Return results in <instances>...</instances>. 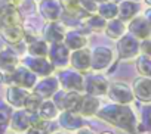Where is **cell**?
<instances>
[{
  "label": "cell",
  "mask_w": 151,
  "mask_h": 134,
  "mask_svg": "<svg viewBox=\"0 0 151 134\" xmlns=\"http://www.w3.org/2000/svg\"><path fill=\"white\" fill-rule=\"evenodd\" d=\"M108 80L102 74L98 72H86L83 74V93L92 94V96H105L108 90Z\"/></svg>",
  "instance_id": "4"
},
{
  "label": "cell",
  "mask_w": 151,
  "mask_h": 134,
  "mask_svg": "<svg viewBox=\"0 0 151 134\" xmlns=\"http://www.w3.org/2000/svg\"><path fill=\"white\" fill-rule=\"evenodd\" d=\"M42 102H43V99H42L39 94H36V93L33 91V93H30V94L27 96V99H25V103H24V108H22V109H25L28 113H36V112L39 111V108H40Z\"/></svg>",
  "instance_id": "32"
},
{
  "label": "cell",
  "mask_w": 151,
  "mask_h": 134,
  "mask_svg": "<svg viewBox=\"0 0 151 134\" xmlns=\"http://www.w3.org/2000/svg\"><path fill=\"white\" fill-rule=\"evenodd\" d=\"M28 94H30V91L27 89H24V87L9 86L6 89L5 99H6V103L9 106H12L14 109H22L24 108V103H25V99H27Z\"/></svg>",
  "instance_id": "15"
},
{
  "label": "cell",
  "mask_w": 151,
  "mask_h": 134,
  "mask_svg": "<svg viewBox=\"0 0 151 134\" xmlns=\"http://www.w3.org/2000/svg\"><path fill=\"white\" fill-rule=\"evenodd\" d=\"M117 12H119V5L116 2H111V0H108V2H101L98 5V11H96V13L101 15L107 21L117 18Z\"/></svg>",
  "instance_id": "30"
},
{
  "label": "cell",
  "mask_w": 151,
  "mask_h": 134,
  "mask_svg": "<svg viewBox=\"0 0 151 134\" xmlns=\"http://www.w3.org/2000/svg\"><path fill=\"white\" fill-rule=\"evenodd\" d=\"M114 53L110 47L98 46L91 50V71L93 72H102L108 69V66L113 63Z\"/></svg>",
  "instance_id": "7"
},
{
  "label": "cell",
  "mask_w": 151,
  "mask_h": 134,
  "mask_svg": "<svg viewBox=\"0 0 151 134\" xmlns=\"http://www.w3.org/2000/svg\"><path fill=\"white\" fill-rule=\"evenodd\" d=\"M12 112H14V109H12V106H9L8 103H6V105H0V128L8 127Z\"/></svg>",
  "instance_id": "35"
},
{
  "label": "cell",
  "mask_w": 151,
  "mask_h": 134,
  "mask_svg": "<svg viewBox=\"0 0 151 134\" xmlns=\"http://www.w3.org/2000/svg\"><path fill=\"white\" fill-rule=\"evenodd\" d=\"M28 119H30V127L39 128V130H45V131H47L49 124H50V121L45 119L39 112H36V113H28ZM47 134H49V131H47Z\"/></svg>",
  "instance_id": "34"
},
{
  "label": "cell",
  "mask_w": 151,
  "mask_h": 134,
  "mask_svg": "<svg viewBox=\"0 0 151 134\" xmlns=\"http://www.w3.org/2000/svg\"><path fill=\"white\" fill-rule=\"evenodd\" d=\"M117 55L120 60H135L141 52H139V40L135 38L130 33H126L117 40Z\"/></svg>",
  "instance_id": "5"
},
{
  "label": "cell",
  "mask_w": 151,
  "mask_h": 134,
  "mask_svg": "<svg viewBox=\"0 0 151 134\" xmlns=\"http://www.w3.org/2000/svg\"><path fill=\"white\" fill-rule=\"evenodd\" d=\"M95 116L129 134H138V118L129 105H120V103L105 105L98 109Z\"/></svg>",
  "instance_id": "1"
},
{
  "label": "cell",
  "mask_w": 151,
  "mask_h": 134,
  "mask_svg": "<svg viewBox=\"0 0 151 134\" xmlns=\"http://www.w3.org/2000/svg\"><path fill=\"white\" fill-rule=\"evenodd\" d=\"M139 131H151V106H145L141 111V121H138Z\"/></svg>",
  "instance_id": "33"
},
{
  "label": "cell",
  "mask_w": 151,
  "mask_h": 134,
  "mask_svg": "<svg viewBox=\"0 0 151 134\" xmlns=\"http://www.w3.org/2000/svg\"><path fill=\"white\" fill-rule=\"evenodd\" d=\"M21 63L24 66H27L28 69H31L37 77H46V75H50L53 74L55 71V66L50 63V60L46 57H37V56H24L21 59Z\"/></svg>",
  "instance_id": "8"
},
{
  "label": "cell",
  "mask_w": 151,
  "mask_h": 134,
  "mask_svg": "<svg viewBox=\"0 0 151 134\" xmlns=\"http://www.w3.org/2000/svg\"><path fill=\"white\" fill-rule=\"evenodd\" d=\"M77 134H93V131L91 130V128H88V127H82V128H79L77 130Z\"/></svg>",
  "instance_id": "39"
},
{
  "label": "cell",
  "mask_w": 151,
  "mask_h": 134,
  "mask_svg": "<svg viewBox=\"0 0 151 134\" xmlns=\"http://www.w3.org/2000/svg\"><path fill=\"white\" fill-rule=\"evenodd\" d=\"M132 90L135 94V99H138L142 103H151V78L150 77H138L133 80Z\"/></svg>",
  "instance_id": "14"
},
{
  "label": "cell",
  "mask_w": 151,
  "mask_h": 134,
  "mask_svg": "<svg viewBox=\"0 0 151 134\" xmlns=\"http://www.w3.org/2000/svg\"><path fill=\"white\" fill-rule=\"evenodd\" d=\"M0 34L5 38L8 44L17 46L24 41V27L22 25H12V27H3L0 28Z\"/></svg>",
  "instance_id": "23"
},
{
  "label": "cell",
  "mask_w": 151,
  "mask_h": 134,
  "mask_svg": "<svg viewBox=\"0 0 151 134\" xmlns=\"http://www.w3.org/2000/svg\"><path fill=\"white\" fill-rule=\"evenodd\" d=\"M5 83V72L0 69V84H3Z\"/></svg>",
  "instance_id": "43"
},
{
  "label": "cell",
  "mask_w": 151,
  "mask_h": 134,
  "mask_svg": "<svg viewBox=\"0 0 151 134\" xmlns=\"http://www.w3.org/2000/svg\"><path fill=\"white\" fill-rule=\"evenodd\" d=\"M139 52H141V55L151 56V37L139 40Z\"/></svg>",
  "instance_id": "37"
},
{
  "label": "cell",
  "mask_w": 151,
  "mask_h": 134,
  "mask_svg": "<svg viewBox=\"0 0 151 134\" xmlns=\"http://www.w3.org/2000/svg\"><path fill=\"white\" fill-rule=\"evenodd\" d=\"M70 65L71 68L86 74L91 71V50L88 47H82L77 50H71L70 53Z\"/></svg>",
  "instance_id": "10"
},
{
  "label": "cell",
  "mask_w": 151,
  "mask_h": 134,
  "mask_svg": "<svg viewBox=\"0 0 151 134\" xmlns=\"http://www.w3.org/2000/svg\"><path fill=\"white\" fill-rule=\"evenodd\" d=\"M22 134H25V133H22Z\"/></svg>",
  "instance_id": "50"
},
{
  "label": "cell",
  "mask_w": 151,
  "mask_h": 134,
  "mask_svg": "<svg viewBox=\"0 0 151 134\" xmlns=\"http://www.w3.org/2000/svg\"><path fill=\"white\" fill-rule=\"evenodd\" d=\"M80 22H82V27H85L88 31H92V33L104 31V28L107 25V19H104L98 13H89V15L80 18Z\"/></svg>",
  "instance_id": "25"
},
{
  "label": "cell",
  "mask_w": 151,
  "mask_h": 134,
  "mask_svg": "<svg viewBox=\"0 0 151 134\" xmlns=\"http://www.w3.org/2000/svg\"><path fill=\"white\" fill-rule=\"evenodd\" d=\"M8 3L12 5V6H15V8H19L24 3V0H8Z\"/></svg>",
  "instance_id": "40"
},
{
  "label": "cell",
  "mask_w": 151,
  "mask_h": 134,
  "mask_svg": "<svg viewBox=\"0 0 151 134\" xmlns=\"http://www.w3.org/2000/svg\"><path fill=\"white\" fill-rule=\"evenodd\" d=\"M50 134H62V133H59V131H52Z\"/></svg>",
  "instance_id": "47"
},
{
  "label": "cell",
  "mask_w": 151,
  "mask_h": 134,
  "mask_svg": "<svg viewBox=\"0 0 151 134\" xmlns=\"http://www.w3.org/2000/svg\"><path fill=\"white\" fill-rule=\"evenodd\" d=\"M56 122L59 127H62L67 131H77L85 125L83 116L74 111H61L56 116Z\"/></svg>",
  "instance_id": "11"
},
{
  "label": "cell",
  "mask_w": 151,
  "mask_h": 134,
  "mask_svg": "<svg viewBox=\"0 0 151 134\" xmlns=\"http://www.w3.org/2000/svg\"><path fill=\"white\" fill-rule=\"evenodd\" d=\"M27 53L30 56H37V57H46L47 50H49V43L46 40H39L36 38L34 41L27 44Z\"/></svg>",
  "instance_id": "28"
},
{
  "label": "cell",
  "mask_w": 151,
  "mask_h": 134,
  "mask_svg": "<svg viewBox=\"0 0 151 134\" xmlns=\"http://www.w3.org/2000/svg\"><path fill=\"white\" fill-rule=\"evenodd\" d=\"M107 96L113 103H120V105H130L135 100L132 86H129L123 81L110 83L108 90H107Z\"/></svg>",
  "instance_id": "6"
},
{
  "label": "cell",
  "mask_w": 151,
  "mask_h": 134,
  "mask_svg": "<svg viewBox=\"0 0 151 134\" xmlns=\"http://www.w3.org/2000/svg\"><path fill=\"white\" fill-rule=\"evenodd\" d=\"M127 31L138 40L150 38L151 37V25L145 19V16H135L129 21Z\"/></svg>",
  "instance_id": "16"
},
{
  "label": "cell",
  "mask_w": 151,
  "mask_h": 134,
  "mask_svg": "<svg viewBox=\"0 0 151 134\" xmlns=\"http://www.w3.org/2000/svg\"><path fill=\"white\" fill-rule=\"evenodd\" d=\"M70 53L71 50L61 41V43H49V50H47V59L50 63L55 66V69L67 68L70 65Z\"/></svg>",
  "instance_id": "9"
},
{
  "label": "cell",
  "mask_w": 151,
  "mask_h": 134,
  "mask_svg": "<svg viewBox=\"0 0 151 134\" xmlns=\"http://www.w3.org/2000/svg\"><path fill=\"white\" fill-rule=\"evenodd\" d=\"M62 43L70 50H77V49L88 46V37H86V34H83L82 30H70V31L65 33Z\"/></svg>",
  "instance_id": "20"
},
{
  "label": "cell",
  "mask_w": 151,
  "mask_h": 134,
  "mask_svg": "<svg viewBox=\"0 0 151 134\" xmlns=\"http://www.w3.org/2000/svg\"><path fill=\"white\" fill-rule=\"evenodd\" d=\"M6 44H8V43H6V41H5V38L2 37V34H0V52H2V50L6 47Z\"/></svg>",
  "instance_id": "42"
},
{
  "label": "cell",
  "mask_w": 151,
  "mask_h": 134,
  "mask_svg": "<svg viewBox=\"0 0 151 134\" xmlns=\"http://www.w3.org/2000/svg\"><path fill=\"white\" fill-rule=\"evenodd\" d=\"M99 134H114V133H111V131H102V133H99Z\"/></svg>",
  "instance_id": "45"
},
{
  "label": "cell",
  "mask_w": 151,
  "mask_h": 134,
  "mask_svg": "<svg viewBox=\"0 0 151 134\" xmlns=\"http://www.w3.org/2000/svg\"><path fill=\"white\" fill-rule=\"evenodd\" d=\"M37 112H39L45 119L52 121V119H56V116H58V113H59L61 111L58 109V106L53 103L52 99H43V102H42V105H40V108H39Z\"/></svg>",
  "instance_id": "29"
},
{
  "label": "cell",
  "mask_w": 151,
  "mask_h": 134,
  "mask_svg": "<svg viewBox=\"0 0 151 134\" xmlns=\"http://www.w3.org/2000/svg\"><path fill=\"white\" fill-rule=\"evenodd\" d=\"M65 33H67L65 25H62L59 21L47 22L46 27L43 28V37L47 43H61V41H64Z\"/></svg>",
  "instance_id": "19"
},
{
  "label": "cell",
  "mask_w": 151,
  "mask_h": 134,
  "mask_svg": "<svg viewBox=\"0 0 151 134\" xmlns=\"http://www.w3.org/2000/svg\"><path fill=\"white\" fill-rule=\"evenodd\" d=\"M144 2H145V3L148 5V6H151V0H144Z\"/></svg>",
  "instance_id": "46"
},
{
  "label": "cell",
  "mask_w": 151,
  "mask_h": 134,
  "mask_svg": "<svg viewBox=\"0 0 151 134\" xmlns=\"http://www.w3.org/2000/svg\"><path fill=\"white\" fill-rule=\"evenodd\" d=\"M18 65H19V57H18L17 52L6 46L2 52H0V69L5 74L12 72Z\"/></svg>",
  "instance_id": "21"
},
{
  "label": "cell",
  "mask_w": 151,
  "mask_h": 134,
  "mask_svg": "<svg viewBox=\"0 0 151 134\" xmlns=\"http://www.w3.org/2000/svg\"><path fill=\"white\" fill-rule=\"evenodd\" d=\"M39 13L47 22L59 21L62 16V8L58 0H40L39 3Z\"/></svg>",
  "instance_id": "13"
},
{
  "label": "cell",
  "mask_w": 151,
  "mask_h": 134,
  "mask_svg": "<svg viewBox=\"0 0 151 134\" xmlns=\"http://www.w3.org/2000/svg\"><path fill=\"white\" fill-rule=\"evenodd\" d=\"M101 108V100L98 96H92V94H88V93H83L82 96V102H80V106H79V113L83 116V118H91V116H95L98 109Z\"/></svg>",
  "instance_id": "18"
},
{
  "label": "cell",
  "mask_w": 151,
  "mask_h": 134,
  "mask_svg": "<svg viewBox=\"0 0 151 134\" xmlns=\"http://www.w3.org/2000/svg\"><path fill=\"white\" fill-rule=\"evenodd\" d=\"M59 89L64 91H80L83 93V74L73 68H61L56 74Z\"/></svg>",
  "instance_id": "3"
},
{
  "label": "cell",
  "mask_w": 151,
  "mask_h": 134,
  "mask_svg": "<svg viewBox=\"0 0 151 134\" xmlns=\"http://www.w3.org/2000/svg\"><path fill=\"white\" fill-rule=\"evenodd\" d=\"M25 134H47V131H45V130H39V128H33V127H30L27 131H25Z\"/></svg>",
  "instance_id": "38"
},
{
  "label": "cell",
  "mask_w": 151,
  "mask_h": 134,
  "mask_svg": "<svg viewBox=\"0 0 151 134\" xmlns=\"http://www.w3.org/2000/svg\"><path fill=\"white\" fill-rule=\"evenodd\" d=\"M82 96H83V93H80V91H65L64 102H62V111L77 112L80 102H82Z\"/></svg>",
  "instance_id": "27"
},
{
  "label": "cell",
  "mask_w": 151,
  "mask_h": 134,
  "mask_svg": "<svg viewBox=\"0 0 151 134\" xmlns=\"http://www.w3.org/2000/svg\"><path fill=\"white\" fill-rule=\"evenodd\" d=\"M104 31H105V34H107L108 38H111V40H119L122 35L126 34L127 25H126V22H123L122 19L113 18V19H108V21H107V25H105Z\"/></svg>",
  "instance_id": "24"
},
{
  "label": "cell",
  "mask_w": 151,
  "mask_h": 134,
  "mask_svg": "<svg viewBox=\"0 0 151 134\" xmlns=\"http://www.w3.org/2000/svg\"><path fill=\"white\" fill-rule=\"evenodd\" d=\"M59 5L65 11V13L71 18H83L89 15L82 8V0H59Z\"/></svg>",
  "instance_id": "26"
},
{
  "label": "cell",
  "mask_w": 151,
  "mask_h": 134,
  "mask_svg": "<svg viewBox=\"0 0 151 134\" xmlns=\"http://www.w3.org/2000/svg\"><path fill=\"white\" fill-rule=\"evenodd\" d=\"M98 2L96 0H82V8L86 13H96L98 11Z\"/></svg>",
  "instance_id": "36"
},
{
  "label": "cell",
  "mask_w": 151,
  "mask_h": 134,
  "mask_svg": "<svg viewBox=\"0 0 151 134\" xmlns=\"http://www.w3.org/2000/svg\"><path fill=\"white\" fill-rule=\"evenodd\" d=\"M139 12V3L133 0H122L119 2V12L117 18L123 22H129L132 18H135Z\"/></svg>",
  "instance_id": "22"
},
{
  "label": "cell",
  "mask_w": 151,
  "mask_h": 134,
  "mask_svg": "<svg viewBox=\"0 0 151 134\" xmlns=\"http://www.w3.org/2000/svg\"><path fill=\"white\" fill-rule=\"evenodd\" d=\"M8 5V2H5V0H0V12H2V9Z\"/></svg>",
  "instance_id": "44"
},
{
  "label": "cell",
  "mask_w": 151,
  "mask_h": 134,
  "mask_svg": "<svg viewBox=\"0 0 151 134\" xmlns=\"http://www.w3.org/2000/svg\"><path fill=\"white\" fill-rule=\"evenodd\" d=\"M37 80H39V77L31 69H28L27 66H24L22 63L18 65L12 72H6L5 74V83L6 84L19 86V87H24L27 90H33V87L36 86Z\"/></svg>",
  "instance_id": "2"
},
{
  "label": "cell",
  "mask_w": 151,
  "mask_h": 134,
  "mask_svg": "<svg viewBox=\"0 0 151 134\" xmlns=\"http://www.w3.org/2000/svg\"><path fill=\"white\" fill-rule=\"evenodd\" d=\"M58 89H59L58 78H56V75L50 74V75L43 77L40 81L37 80L36 86L33 87V91H34L36 94H39L42 99H50Z\"/></svg>",
  "instance_id": "12"
},
{
  "label": "cell",
  "mask_w": 151,
  "mask_h": 134,
  "mask_svg": "<svg viewBox=\"0 0 151 134\" xmlns=\"http://www.w3.org/2000/svg\"><path fill=\"white\" fill-rule=\"evenodd\" d=\"M9 130L15 134H22L30 128V119H28V112L25 109H15L11 115L9 124H8Z\"/></svg>",
  "instance_id": "17"
},
{
  "label": "cell",
  "mask_w": 151,
  "mask_h": 134,
  "mask_svg": "<svg viewBox=\"0 0 151 134\" xmlns=\"http://www.w3.org/2000/svg\"><path fill=\"white\" fill-rule=\"evenodd\" d=\"M133 2H139V0H133Z\"/></svg>",
  "instance_id": "48"
},
{
  "label": "cell",
  "mask_w": 151,
  "mask_h": 134,
  "mask_svg": "<svg viewBox=\"0 0 151 134\" xmlns=\"http://www.w3.org/2000/svg\"><path fill=\"white\" fill-rule=\"evenodd\" d=\"M144 16H145V19L148 21V24L151 25V6H150V8H148V9L145 11V13H144Z\"/></svg>",
  "instance_id": "41"
},
{
  "label": "cell",
  "mask_w": 151,
  "mask_h": 134,
  "mask_svg": "<svg viewBox=\"0 0 151 134\" xmlns=\"http://www.w3.org/2000/svg\"><path fill=\"white\" fill-rule=\"evenodd\" d=\"M136 69L142 77H150L151 78V56L147 55H139L136 59Z\"/></svg>",
  "instance_id": "31"
},
{
  "label": "cell",
  "mask_w": 151,
  "mask_h": 134,
  "mask_svg": "<svg viewBox=\"0 0 151 134\" xmlns=\"http://www.w3.org/2000/svg\"><path fill=\"white\" fill-rule=\"evenodd\" d=\"M37 2H40V0H37Z\"/></svg>",
  "instance_id": "49"
}]
</instances>
